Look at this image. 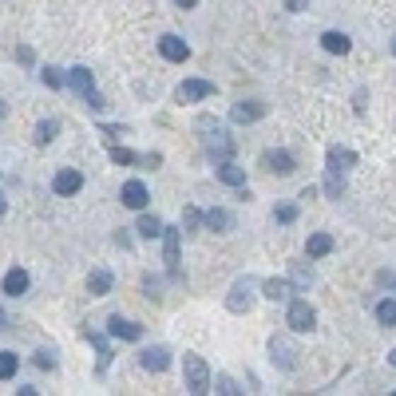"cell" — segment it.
<instances>
[{"instance_id":"43","label":"cell","mask_w":396,"mask_h":396,"mask_svg":"<svg viewBox=\"0 0 396 396\" xmlns=\"http://www.w3.org/2000/svg\"><path fill=\"white\" fill-rule=\"evenodd\" d=\"M392 56H396V36H392Z\"/></svg>"},{"instance_id":"38","label":"cell","mask_w":396,"mask_h":396,"mask_svg":"<svg viewBox=\"0 0 396 396\" xmlns=\"http://www.w3.org/2000/svg\"><path fill=\"white\" fill-rule=\"evenodd\" d=\"M286 8H289V12H305L309 0H286Z\"/></svg>"},{"instance_id":"13","label":"cell","mask_w":396,"mask_h":396,"mask_svg":"<svg viewBox=\"0 0 396 396\" xmlns=\"http://www.w3.org/2000/svg\"><path fill=\"white\" fill-rule=\"evenodd\" d=\"M206 151L214 155V163H226V158L234 155V139H230L222 127H214V135H206Z\"/></svg>"},{"instance_id":"28","label":"cell","mask_w":396,"mask_h":396,"mask_svg":"<svg viewBox=\"0 0 396 396\" xmlns=\"http://www.w3.org/2000/svg\"><path fill=\"white\" fill-rule=\"evenodd\" d=\"M16 368H20V356L4 349V353H0V380H12V376H16Z\"/></svg>"},{"instance_id":"37","label":"cell","mask_w":396,"mask_h":396,"mask_svg":"<svg viewBox=\"0 0 396 396\" xmlns=\"http://www.w3.org/2000/svg\"><path fill=\"white\" fill-rule=\"evenodd\" d=\"M16 59H20V64H36V52H32V48H16Z\"/></svg>"},{"instance_id":"4","label":"cell","mask_w":396,"mask_h":396,"mask_svg":"<svg viewBox=\"0 0 396 396\" xmlns=\"http://www.w3.org/2000/svg\"><path fill=\"white\" fill-rule=\"evenodd\" d=\"M178 250H182V230H178V226H163V262H167L170 277H178Z\"/></svg>"},{"instance_id":"18","label":"cell","mask_w":396,"mask_h":396,"mask_svg":"<svg viewBox=\"0 0 396 396\" xmlns=\"http://www.w3.org/2000/svg\"><path fill=\"white\" fill-rule=\"evenodd\" d=\"M289 293H293V281H289V277H269V281H262V297H269V301H289Z\"/></svg>"},{"instance_id":"34","label":"cell","mask_w":396,"mask_h":396,"mask_svg":"<svg viewBox=\"0 0 396 396\" xmlns=\"http://www.w3.org/2000/svg\"><path fill=\"white\" fill-rule=\"evenodd\" d=\"M32 365L36 368H56V356H52L48 349H36V353H32Z\"/></svg>"},{"instance_id":"29","label":"cell","mask_w":396,"mask_h":396,"mask_svg":"<svg viewBox=\"0 0 396 396\" xmlns=\"http://www.w3.org/2000/svg\"><path fill=\"white\" fill-rule=\"evenodd\" d=\"M325 194H329V198H341V194H345V175H341V170H329V178H325Z\"/></svg>"},{"instance_id":"31","label":"cell","mask_w":396,"mask_h":396,"mask_svg":"<svg viewBox=\"0 0 396 396\" xmlns=\"http://www.w3.org/2000/svg\"><path fill=\"white\" fill-rule=\"evenodd\" d=\"M274 222H277V226H289V222H297V206H293V202H286V206H274Z\"/></svg>"},{"instance_id":"42","label":"cell","mask_w":396,"mask_h":396,"mask_svg":"<svg viewBox=\"0 0 396 396\" xmlns=\"http://www.w3.org/2000/svg\"><path fill=\"white\" fill-rule=\"evenodd\" d=\"M388 365H392V368H396V349H392V353H388Z\"/></svg>"},{"instance_id":"25","label":"cell","mask_w":396,"mask_h":396,"mask_svg":"<svg viewBox=\"0 0 396 396\" xmlns=\"http://www.w3.org/2000/svg\"><path fill=\"white\" fill-rule=\"evenodd\" d=\"M135 230H139V238H147V242H151V238H163V218H158V214H143Z\"/></svg>"},{"instance_id":"30","label":"cell","mask_w":396,"mask_h":396,"mask_svg":"<svg viewBox=\"0 0 396 396\" xmlns=\"http://www.w3.org/2000/svg\"><path fill=\"white\" fill-rule=\"evenodd\" d=\"M111 163H115V167H131V163H139V155H135V151H127V147H115V143H111Z\"/></svg>"},{"instance_id":"19","label":"cell","mask_w":396,"mask_h":396,"mask_svg":"<svg viewBox=\"0 0 396 396\" xmlns=\"http://www.w3.org/2000/svg\"><path fill=\"white\" fill-rule=\"evenodd\" d=\"M68 83H71V91H76V95H88V91L95 88V76H91L83 64H79V68H68Z\"/></svg>"},{"instance_id":"16","label":"cell","mask_w":396,"mask_h":396,"mask_svg":"<svg viewBox=\"0 0 396 396\" xmlns=\"http://www.w3.org/2000/svg\"><path fill=\"white\" fill-rule=\"evenodd\" d=\"M107 329H111V337H119V341H139V337H143V325L131 321V317H111Z\"/></svg>"},{"instance_id":"14","label":"cell","mask_w":396,"mask_h":396,"mask_svg":"<svg viewBox=\"0 0 396 396\" xmlns=\"http://www.w3.org/2000/svg\"><path fill=\"white\" fill-rule=\"evenodd\" d=\"M139 365L147 368V373H167V368H170V353L163 345L143 349V353H139Z\"/></svg>"},{"instance_id":"40","label":"cell","mask_w":396,"mask_h":396,"mask_svg":"<svg viewBox=\"0 0 396 396\" xmlns=\"http://www.w3.org/2000/svg\"><path fill=\"white\" fill-rule=\"evenodd\" d=\"M4 210H8V198L0 194V218H4Z\"/></svg>"},{"instance_id":"8","label":"cell","mask_w":396,"mask_h":396,"mask_svg":"<svg viewBox=\"0 0 396 396\" xmlns=\"http://www.w3.org/2000/svg\"><path fill=\"white\" fill-rule=\"evenodd\" d=\"M266 115V103L262 99H242L230 107V123H257V119Z\"/></svg>"},{"instance_id":"6","label":"cell","mask_w":396,"mask_h":396,"mask_svg":"<svg viewBox=\"0 0 396 396\" xmlns=\"http://www.w3.org/2000/svg\"><path fill=\"white\" fill-rule=\"evenodd\" d=\"M210 95H214V83H210V79H182L175 88L178 103H198V99H210Z\"/></svg>"},{"instance_id":"26","label":"cell","mask_w":396,"mask_h":396,"mask_svg":"<svg viewBox=\"0 0 396 396\" xmlns=\"http://www.w3.org/2000/svg\"><path fill=\"white\" fill-rule=\"evenodd\" d=\"M83 337H88L91 345H95V353H99V373H107V365H111V345L99 333H91V329H83Z\"/></svg>"},{"instance_id":"21","label":"cell","mask_w":396,"mask_h":396,"mask_svg":"<svg viewBox=\"0 0 396 396\" xmlns=\"http://www.w3.org/2000/svg\"><path fill=\"white\" fill-rule=\"evenodd\" d=\"M325 163H329V170H349V167H356V151H349V147H329Z\"/></svg>"},{"instance_id":"41","label":"cell","mask_w":396,"mask_h":396,"mask_svg":"<svg viewBox=\"0 0 396 396\" xmlns=\"http://www.w3.org/2000/svg\"><path fill=\"white\" fill-rule=\"evenodd\" d=\"M0 329H8V317H4V309H0Z\"/></svg>"},{"instance_id":"33","label":"cell","mask_w":396,"mask_h":396,"mask_svg":"<svg viewBox=\"0 0 396 396\" xmlns=\"http://www.w3.org/2000/svg\"><path fill=\"white\" fill-rule=\"evenodd\" d=\"M289 281H293L297 289H305L309 281H313V269H309V266H293V274H289Z\"/></svg>"},{"instance_id":"35","label":"cell","mask_w":396,"mask_h":396,"mask_svg":"<svg viewBox=\"0 0 396 396\" xmlns=\"http://www.w3.org/2000/svg\"><path fill=\"white\" fill-rule=\"evenodd\" d=\"M214 392H222V396H234V392H242V388L230 380V376H214Z\"/></svg>"},{"instance_id":"3","label":"cell","mask_w":396,"mask_h":396,"mask_svg":"<svg viewBox=\"0 0 396 396\" xmlns=\"http://www.w3.org/2000/svg\"><path fill=\"white\" fill-rule=\"evenodd\" d=\"M286 325L293 329V333H313V329H317V309L309 305L305 297H289Z\"/></svg>"},{"instance_id":"7","label":"cell","mask_w":396,"mask_h":396,"mask_svg":"<svg viewBox=\"0 0 396 396\" xmlns=\"http://www.w3.org/2000/svg\"><path fill=\"white\" fill-rule=\"evenodd\" d=\"M52 190H56L59 198H71V194H79V190H83V170H76V167H64V170H56V178H52Z\"/></svg>"},{"instance_id":"23","label":"cell","mask_w":396,"mask_h":396,"mask_svg":"<svg viewBox=\"0 0 396 396\" xmlns=\"http://www.w3.org/2000/svg\"><path fill=\"white\" fill-rule=\"evenodd\" d=\"M305 254L309 257H329V254H333V234H309Z\"/></svg>"},{"instance_id":"2","label":"cell","mask_w":396,"mask_h":396,"mask_svg":"<svg viewBox=\"0 0 396 396\" xmlns=\"http://www.w3.org/2000/svg\"><path fill=\"white\" fill-rule=\"evenodd\" d=\"M257 289H262V281H254V277H238L234 286H230L226 293V309L230 313H250L257 301Z\"/></svg>"},{"instance_id":"20","label":"cell","mask_w":396,"mask_h":396,"mask_svg":"<svg viewBox=\"0 0 396 396\" xmlns=\"http://www.w3.org/2000/svg\"><path fill=\"white\" fill-rule=\"evenodd\" d=\"M206 230H214V234H226V230H234V214L222 206H210L206 210Z\"/></svg>"},{"instance_id":"44","label":"cell","mask_w":396,"mask_h":396,"mask_svg":"<svg viewBox=\"0 0 396 396\" xmlns=\"http://www.w3.org/2000/svg\"><path fill=\"white\" fill-rule=\"evenodd\" d=\"M0 115H4V103H0Z\"/></svg>"},{"instance_id":"1","label":"cell","mask_w":396,"mask_h":396,"mask_svg":"<svg viewBox=\"0 0 396 396\" xmlns=\"http://www.w3.org/2000/svg\"><path fill=\"white\" fill-rule=\"evenodd\" d=\"M182 376H187V392H194V396H202V392L214 388L206 361H202L198 353H182Z\"/></svg>"},{"instance_id":"32","label":"cell","mask_w":396,"mask_h":396,"mask_svg":"<svg viewBox=\"0 0 396 396\" xmlns=\"http://www.w3.org/2000/svg\"><path fill=\"white\" fill-rule=\"evenodd\" d=\"M40 79H44V88H64V71H59V68H44V71H40Z\"/></svg>"},{"instance_id":"15","label":"cell","mask_w":396,"mask_h":396,"mask_svg":"<svg viewBox=\"0 0 396 396\" xmlns=\"http://www.w3.org/2000/svg\"><path fill=\"white\" fill-rule=\"evenodd\" d=\"M214 175H218V182H222V187H234V190H242L246 187V170L242 167H234V163H214Z\"/></svg>"},{"instance_id":"9","label":"cell","mask_w":396,"mask_h":396,"mask_svg":"<svg viewBox=\"0 0 396 396\" xmlns=\"http://www.w3.org/2000/svg\"><path fill=\"white\" fill-rule=\"evenodd\" d=\"M262 167L269 170V175H293L297 170V163H293V155H289V151H266V155H262Z\"/></svg>"},{"instance_id":"10","label":"cell","mask_w":396,"mask_h":396,"mask_svg":"<svg viewBox=\"0 0 396 396\" xmlns=\"http://www.w3.org/2000/svg\"><path fill=\"white\" fill-rule=\"evenodd\" d=\"M28 286H32V277H28V269L24 266H12L8 274H4V281H0V289L8 297H24L28 293Z\"/></svg>"},{"instance_id":"22","label":"cell","mask_w":396,"mask_h":396,"mask_svg":"<svg viewBox=\"0 0 396 396\" xmlns=\"http://www.w3.org/2000/svg\"><path fill=\"white\" fill-rule=\"evenodd\" d=\"M111 281H115V277H111L107 269H91V274H88V293H91V297L111 293Z\"/></svg>"},{"instance_id":"39","label":"cell","mask_w":396,"mask_h":396,"mask_svg":"<svg viewBox=\"0 0 396 396\" xmlns=\"http://www.w3.org/2000/svg\"><path fill=\"white\" fill-rule=\"evenodd\" d=\"M175 4H178V8H194L198 0H175Z\"/></svg>"},{"instance_id":"17","label":"cell","mask_w":396,"mask_h":396,"mask_svg":"<svg viewBox=\"0 0 396 396\" xmlns=\"http://www.w3.org/2000/svg\"><path fill=\"white\" fill-rule=\"evenodd\" d=\"M321 48L329 52V56H345L349 48H353V40L345 36V32H337V28H329V32H321Z\"/></svg>"},{"instance_id":"24","label":"cell","mask_w":396,"mask_h":396,"mask_svg":"<svg viewBox=\"0 0 396 396\" xmlns=\"http://www.w3.org/2000/svg\"><path fill=\"white\" fill-rule=\"evenodd\" d=\"M376 321L385 329H396V297H380L376 301Z\"/></svg>"},{"instance_id":"12","label":"cell","mask_w":396,"mask_h":396,"mask_svg":"<svg viewBox=\"0 0 396 396\" xmlns=\"http://www.w3.org/2000/svg\"><path fill=\"white\" fill-rule=\"evenodd\" d=\"M269 353H274V365H281L286 373H293V368H297V349L289 345L286 337H274V341H269Z\"/></svg>"},{"instance_id":"11","label":"cell","mask_w":396,"mask_h":396,"mask_svg":"<svg viewBox=\"0 0 396 396\" xmlns=\"http://www.w3.org/2000/svg\"><path fill=\"white\" fill-rule=\"evenodd\" d=\"M147 187H143V182H139V178H131V182H123V190H119V202H123V206L127 210H143L147 206Z\"/></svg>"},{"instance_id":"36","label":"cell","mask_w":396,"mask_h":396,"mask_svg":"<svg viewBox=\"0 0 396 396\" xmlns=\"http://www.w3.org/2000/svg\"><path fill=\"white\" fill-rule=\"evenodd\" d=\"M79 99H83V103H88V107H91V111H103V107H107V99L99 95V91H95V88H91V91H88V95H79Z\"/></svg>"},{"instance_id":"5","label":"cell","mask_w":396,"mask_h":396,"mask_svg":"<svg viewBox=\"0 0 396 396\" xmlns=\"http://www.w3.org/2000/svg\"><path fill=\"white\" fill-rule=\"evenodd\" d=\"M158 56L170 59V64H187V59H190V44L182 36H175V32H167V36H158Z\"/></svg>"},{"instance_id":"27","label":"cell","mask_w":396,"mask_h":396,"mask_svg":"<svg viewBox=\"0 0 396 396\" xmlns=\"http://www.w3.org/2000/svg\"><path fill=\"white\" fill-rule=\"evenodd\" d=\"M56 135H59V119H40L36 123V147H48Z\"/></svg>"}]
</instances>
